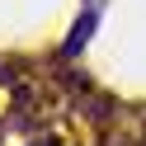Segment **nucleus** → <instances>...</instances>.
Segmentation results:
<instances>
[{"label": "nucleus", "mask_w": 146, "mask_h": 146, "mask_svg": "<svg viewBox=\"0 0 146 146\" xmlns=\"http://www.w3.org/2000/svg\"><path fill=\"white\" fill-rule=\"evenodd\" d=\"M94 29H99V5H94V0H90L85 10H80V19L71 24V33H66V42H61V47H57V57H61V61H71V57H80V47H85V42L94 38Z\"/></svg>", "instance_id": "f257e3e1"}]
</instances>
